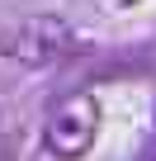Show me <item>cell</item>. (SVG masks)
Segmentation results:
<instances>
[{
	"label": "cell",
	"instance_id": "cell-1",
	"mask_svg": "<svg viewBox=\"0 0 156 161\" xmlns=\"http://www.w3.org/2000/svg\"><path fill=\"white\" fill-rule=\"evenodd\" d=\"M81 47H85L81 29L71 19H57V14H29L0 33V57L19 62V66H52V62L76 57Z\"/></svg>",
	"mask_w": 156,
	"mask_h": 161
},
{
	"label": "cell",
	"instance_id": "cell-2",
	"mask_svg": "<svg viewBox=\"0 0 156 161\" xmlns=\"http://www.w3.org/2000/svg\"><path fill=\"white\" fill-rule=\"evenodd\" d=\"M100 119H104L100 100L85 95V90L57 100L52 114H47V123H43V152L57 156V161H81L95 147V137H100Z\"/></svg>",
	"mask_w": 156,
	"mask_h": 161
},
{
	"label": "cell",
	"instance_id": "cell-3",
	"mask_svg": "<svg viewBox=\"0 0 156 161\" xmlns=\"http://www.w3.org/2000/svg\"><path fill=\"white\" fill-rule=\"evenodd\" d=\"M0 161H29V156H24L19 147H0Z\"/></svg>",
	"mask_w": 156,
	"mask_h": 161
}]
</instances>
